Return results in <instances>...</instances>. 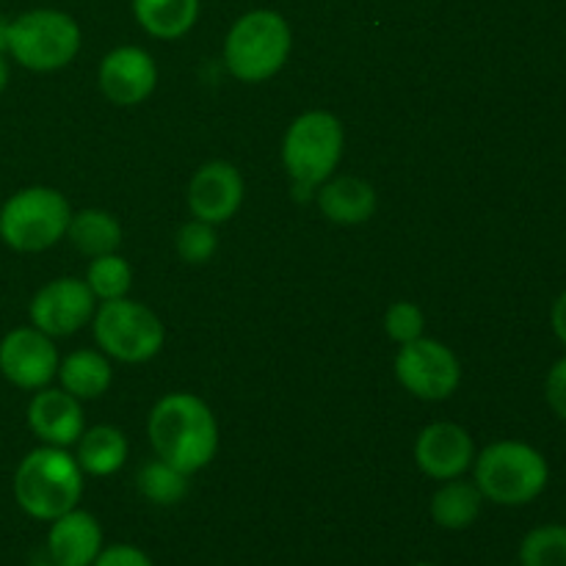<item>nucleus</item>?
Wrapping results in <instances>:
<instances>
[{
	"instance_id": "14",
	"label": "nucleus",
	"mask_w": 566,
	"mask_h": 566,
	"mask_svg": "<svg viewBox=\"0 0 566 566\" xmlns=\"http://www.w3.org/2000/svg\"><path fill=\"white\" fill-rule=\"evenodd\" d=\"M475 442L459 423H440L426 426L415 440V462L429 479L451 481L468 473L473 468Z\"/></svg>"
},
{
	"instance_id": "4",
	"label": "nucleus",
	"mask_w": 566,
	"mask_h": 566,
	"mask_svg": "<svg viewBox=\"0 0 566 566\" xmlns=\"http://www.w3.org/2000/svg\"><path fill=\"white\" fill-rule=\"evenodd\" d=\"M551 468L534 446L501 440L473 459V481L484 501L497 506H525L545 492Z\"/></svg>"
},
{
	"instance_id": "9",
	"label": "nucleus",
	"mask_w": 566,
	"mask_h": 566,
	"mask_svg": "<svg viewBox=\"0 0 566 566\" xmlns=\"http://www.w3.org/2000/svg\"><path fill=\"white\" fill-rule=\"evenodd\" d=\"M396 376L420 401H448L462 385V363L446 343L418 337L398 348Z\"/></svg>"
},
{
	"instance_id": "19",
	"label": "nucleus",
	"mask_w": 566,
	"mask_h": 566,
	"mask_svg": "<svg viewBox=\"0 0 566 566\" xmlns=\"http://www.w3.org/2000/svg\"><path fill=\"white\" fill-rule=\"evenodd\" d=\"M484 495L475 486V481H464L462 475L451 481H442L440 490L431 495V520L446 531H464L481 517Z\"/></svg>"
},
{
	"instance_id": "26",
	"label": "nucleus",
	"mask_w": 566,
	"mask_h": 566,
	"mask_svg": "<svg viewBox=\"0 0 566 566\" xmlns=\"http://www.w3.org/2000/svg\"><path fill=\"white\" fill-rule=\"evenodd\" d=\"M175 247H177V254H180L186 263L202 265L208 263V260L216 254V249H219V235H216L213 224L191 219L177 230Z\"/></svg>"
},
{
	"instance_id": "32",
	"label": "nucleus",
	"mask_w": 566,
	"mask_h": 566,
	"mask_svg": "<svg viewBox=\"0 0 566 566\" xmlns=\"http://www.w3.org/2000/svg\"><path fill=\"white\" fill-rule=\"evenodd\" d=\"M9 86V64H6V53H0V92Z\"/></svg>"
},
{
	"instance_id": "23",
	"label": "nucleus",
	"mask_w": 566,
	"mask_h": 566,
	"mask_svg": "<svg viewBox=\"0 0 566 566\" xmlns=\"http://www.w3.org/2000/svg\"><path fill=\"white\" fill-rule=\"evenodd\" d=\"M136 484L142 497H147L155 506H177L188 495V475L171 468V464H166L164 459H155V462L144 464L138 470Z\"/></svg>"
},
{
	"instance_id": "17",
	"label": "nucleus",
	"mask_w": 566,
	"mask_h": 566,
	"mask_svg": "<svg viewBox=\"0 0 566 566\" xmlns=\"http://www.w3.org/2000/svg\"><path fill=\"white\" fill-rule=\"evenodd\" d=\"M315 205L329 221L343 227L365 224L376 213V191L368 180L354 175H332L315 191Z\"/></svg>"
},
{
	"instance_id": "29",
	"label": "nucleus",
	"mask_w": 566,
	"mask_h": 566,
	"mask_svg": "<svg viewBox=\"0 0 566 566\" xmlns=\"http://www.w3.org/2000/svg\"><path fill=\"white\" fill-rule=\"evenodd\" d=\"M92 566H155L149 562V556L144 551L133 545H111L103 547V553L97 556V562Z\"/></svg>"
},
{
	"instance_id": "24",
	"label": "nucleus",
	"mask_w": 566,
	"mask_h": 566,
	"mask_svg": "<svg viewBox=\"0 0 566 566\" xmlns=\"http://www.w3.org/2000/svg\"><path fill=\"white\" fill-rule=\"evenodd\" d=\"M88 291L94 293V298L99 302H114V298H125L127 291L133 285V269L122 254H99V258H92L86 269Z\"/></svg>"
},
{
	"instance_id": "2",
	"label": "nucleus",
	"mask_w": 566,
	"mask_h": 566,
	"mask_svg": "<svg viewBox=\"0 0 566 566\" xmlns=\"http://www.w3.org/2000/svg\"><path fill=\"white\" fill-rule=\"evenodd\" d=\"M83 497V470L66 448L42 446L28 453L14 473V501L28 517L53 523L77 509Z\"/></svg>"
},
{
	"instance_id": "22",
	"label": "nucleus",
	"mask_w": 566,
	"mask_h": 566,
	"mask_svg": "<svg viewBox=\"0 0 566 566\" xmlns=\"http://www.w3.org/2000/svg\"><path fill=\"white\" fill-rule=\"evenodd\" d=\"M66 238L81 254L99 258V254H111L122 247V224L108 210L86 208L72 213Z\"/></svg>"
},
{
	"instance_id": "34",
	"label": "nucleus",
	"mask_w": 566,
	"mask_h": 566,
	"mask_svg": "<svg viewBox=\"0 0 566 566\" xmlns=\"http://www.w3.org/2000/svg\"><path fill=\"white\" fill-rule=\"evenodd\" d=\"M36 566H55V564H36Z\"/></svg>"
},
{
	"instance_id": "5",
	"label": "nucleus",
	"mask_w": 566,
	"mask_h": 566,
	"mask_svg": "<svg viewBox=\"0 0 566 566\" xmlns=\"http://www.w3.org/2000/svg\"><path fill=\"white\" fill-rule=\"evenodd\" d=\"M293 33L285 17L271 9H254L230 28L224 39V64L243 83H263L285 66Z\"/></svg>"
},
{
	"instance_id": "20",
	"label": "nucleus",
	"mask_w": 566,
	"mask_h": 566,
	"mask_svg": "<svg viewBox=\"0 0 566 566\" xmlns=\"http://www.w3.org/2000/svg\"><path fill=\"white\" fill-rule=\"evenodd\" d=\"M75 459L83 473L97 475V479L119 473L127 462V437L116 426H94L83 431L77 440Z\"/></svg>"
},
{
	"instance_id": "18",
	"label": "nucleus",
	"mask_w": 566,
	"mask_h": 566,
	"mask_svg": "<svg viewBox=\"0 0 566 566\" xmlns=\"http://www.w3.org/2000/svg\"><path fill=\"white\" fill-rule=\"evenodd\" d=\"M55 376L61 379V390L75 396L77 401H94V398L108 392L114 370H111L108 357L103 352L81 348V352H72L61 359Z\"/></svg>"
},
{
	"instance_id": "21",
	"label": "nucleus",
	"mask_w": 566,
	"mask_h": 566,
	"mask_svg": "<svg viewBox=\"0 0 566 566\" xmlns=\"http://www.w3.org/2000/svg\"><path fill=\"white\" fill-rule=\"evenodd\" d=\"M138 25L155 39H180L197 25L199 0H133Z\"/></svg>"
},
{
	"instance_id": "11",
	"label": "nucleus",
	"mask_w": 566,
	"mask_h": 566,
	"mask_svg": "<svg viewBox=\"0 0 566 566\" xmlns=\"http://www.w3.org/2000/svg\"><path fill=\"white\" fill-rule=\"evenodd\" d=\"M59 348L36 326H17L0 340V374L20 390H42L59 374Z\"/></svg>"
},
{
	"instance_id": "13",
	"label": "nucleus",
	"mask_w": 566,
	"mask_h": 566,
	"mask_svg": "<svg viewBox=\"0 0 566 566\" xmlns=\"http://www.w3.org/2000/svg\"><path fill=\"white\" fill-rule=\"evenodd\" d=\"M99 92L111 99L114 105L130 108V105H142L149 94L158 86V66H155L153 55L142 48H116L99 61L97 72Z\"/></svg>"
},
{
	"instance_id": "30",
	"label": "nucleus",
	"mask_w": 566,
	"mask_h": 566,
	"mask_svg": "<svg viewBox=\"0 0 566 566\" xmlns=\"http://www.w3.org/2000/svg\"><path fill=\"white\" fill-rule=\"evenodd\" d=\"M551 324H553V332H556L558 340H562L566 346V291L556 298V304H553Z\"/></svg>"
},
{
	"instance_id": "10",
	"label": "nucleus",
	"mask_w": 566,
	"mask_h": 566,
	"mask_svg": "<svg viewBox=\"0 0 566 566\" xmlns=\"http://www.w3.org/2000/svg\"><path fill=\"white\" fill-rule=\"evenodd\" d=\"M97 298L77 276H61L39 287L31 298V326L50 337H70L94 318Z\"/></svg>"
},
{
	"instance_id": "31",
	"label": "nucleus",
	"mask_w": 566,
	"mask_h": 566,
	"mask_svg": "<svg viewBox=\"0 0 566 566\" xmlns=\"http://www.w3.org/2000/svg\"><path fill=\"white\" fill-rule=\"evenodd\" d=\"M9 25H11V20L0 17V53H6V50H9Z\"/></svg>"
},
{
	"instance_id": "16",
	"label": "nucleus",
	"mask_w": 566,
	"mask_h": 566,
	"mask_svg": "<svg viewBox=\"0 0 566 566\" xmlns=\"http://www.w3.org/2000/svg\"><path fill=\"white\" fill-rule=\"evenodd\" d=\"M48 551L55 566H92L103 553V528L97 517L83 509L61 514L50 525Z\"/></svg>"
},
{
	"instance_id": "7",
	"label": "nucleus",
	"mask_w": 566,
	"mask_h": 566,
	"mask_svg": "<svg viewBox=\"0 0 566 566\" xmlns=\"http://www.w3.org/2000/svg\"><path fill=\"white\" fill-rule=\"evenodd\" d=\"M81 50V28L59 9H33L11 20L6 53L31 72H55Z\"/></svg>"
},
{
	"instance_id": "1",
	"label": "nucleus",
	"mask_w": 566,
	"mask_h": 566,
	"mask_svg": "<svg viewBox=\"0 0 566 566\" xmlns=\"http://www.w3.org/2000/svg\"><path fill=\"white\" fill-rule=\"evenodd\" d=\"M147 434L155 457L193 475L208 468L219 453V423L202 398L191 392H169L153 407Z\"/></svg>"
},
{
	"instance_id": "3",
	"label": "nucleus",
	"mask_w": 566,
	"mask_h": 566,
	"mask_svg": "<svg viewBox=\"0 0 566 566\" xmlns=\"http://www.w3.org/2000/svg\"><path fill=\"white\" fill-rule=\"evenodd\" d=\"M343 147H346V130L329 111H307L291 122L282 138V166L298 199L315 197L318 186L335 175Z\"/></svg>"
},
{
	"instance_id": "33",
	"label": "nucleus",
	"mask_w": 566,
	"mask_h": 566,
	"mask_svg": "<svg viewBox=\"0 0 566 566\" xmlns=\"http://www.w3.org/2000/svg\"><path fill=\"white\" fill-rule=\"evenodd\" d=\"M412 566H434V564H426V562H420V564H412Z\"/></svg>"
},
{
	"instance_id": "25",
	"label": "nucleus",
	"mask_w": 566,
	"mask_h": 566,
	"mask_svg": "<svg viewBox=\"0 0 566 566\" xmlns=\"http://www.w3.org/2000/svg\"><path fill=\"white\" fill-rule=\"evenodd\" d=\"M520 566H566V525L531 531L520 545Z\"/></svg>"
},
{
	"instance_id": "12",
	"label": "nucleus",
	"mask_w": 566,
	"mask_h": 566,
	"mask_svg": "<svg viewBox=\"0 0 566 566\" xmlns=\"http://www.w3.org/2000/svg\"><path fill=\"white\" fill-rule=\"evenodd\" d=\"M243 205V177L230 160H208L188 182V210L193 219L219 227Z\"/></svg>"
},
{
	"instance_id": "27",
	"label": "nucleus",
	"mask_w": 566,
	"mask_h": 566,
	"mask_svg": "<svg viewBox=\"0 0 566 566\" xmlns=\"http://www.w3.org/2000/svg\"><path fill=\"white\" fill-rule=\"evenodd\" d=\"M426 329V315L418 304L412 302H396L387 307L385 313V332L390 340H396L398 346L403 343H412L418 337H423Z\"/></svg>"
},
{
	"instance_id": "15",
	"label": "nucleus",
	"mask_w": 566,
	"mask_h": 566,
	"mask_svg": "<svg viewBox=\"0 0 566 566\" xmlns=\"http://www.w3.org/2000/svg\"><path fill=\"white\" fill-rule=\"evenodd\" d=\"M28 429L44 442V446L70 448L81 440L86 431L83 407L75 396L66 390L42 387L28 403Z\"/></svg>"
},
{
	"instance_id": "28",
	"label": "nucleus",
	"mask_w": 566,
	"mask_h": 566,
	"mask_svg": "<svg viewBox=\"0 0 566 566\" xmlns=\"http://www.w3.org/2000/svg\"><path fill=\"white\" fill-rule=\"evenodd\" d=\"M545 398L547 403H551L553 412L562 420H566V357L558 359V363L547 370Z\"/></svg>"
},
{
	"instance_id": "6",
	"label": "nucleus",
	"mask_w": 566,
	"mask_h": 566,
	"mask_svg": "<svg viewBox=\"0 0 566 566\" xmlns=\"http://www.w3.org/2000/svg\"><path fill=\"white\" fill-rule=\"evenodd\" d=\"M72 208L55 188L31 186L11 193L0 208V241L14 252H44L66 238Z\"/></svg>"
},
{
	"instance_id": "8",
	"label": "nucleus",
	"mask_w": 566,
	"mask_h": 566,
	"mask_svg": "<svg viewBox=\"0 0 566 566\" xmlns=\"http://www.w3.org/2000/svg\"><path fill=\"white\" fill-rule=\"evenodd\" d=\"M94 340L108 359L142 365L158 357L166 343L164 324L158 315L133 298H114L94 310Z\"/></svg>"
}]
</instances>
